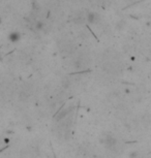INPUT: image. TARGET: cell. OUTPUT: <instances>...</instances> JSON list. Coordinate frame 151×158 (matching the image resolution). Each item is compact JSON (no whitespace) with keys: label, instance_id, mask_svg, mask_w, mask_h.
I'll list each match as a JSON object with an SVG mask.
<instances>
[{"label":"cell","instance_id":"6da1fadb","mask_svg":"<svg viewBox=\"0 0 151 158\" xmlns=\"http://www.w3.org/2000/svg\"><path fill=\"white\" fill-rule=\"evenodd\" d=\"M8 38L13 41V43H16V41L19 40V38H20V34L18 33V32H14V33H11L10 34V36H8Z\"/></svg>","mask_w":151,"mask_h":158},{"label":"cell","instance_id":"7a4b0ae2","mask_svg":"<svg viewBox=\"0 0 151 158\" xmlns=\"http://www.w3.org/2000/svg\"><path fill=\"white\" fill-rule=\"evenodd\" d=\"M87 19H88V21H89L90 23H94L96 21V19H97V15L94 14V13H90V14H88Z\"/></svg>","mask_w":151,"mask_h":158}]
</instances>
